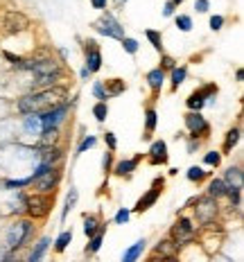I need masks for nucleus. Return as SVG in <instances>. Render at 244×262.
Returning a JSON list of instances; mask_svg holds the SVG:
<instances>
[{"label":"nucleus","mask_w":244,"mask_h":262,"mask_svg":"<svg viewBox=\"0 0 244 262\" xmlns=\"http://www.w3.org/2000/svg\"><path fill=\"white\" fill-rule=\"evenodd\" d=\"M63 102H68V89L61 84V86H52V89L25 93L16 102V111L20 116H39V113L48 111V108H52L57 104H63Z\"/></svg>","instance_id":"1"},{"label":"nucleus","mask_w":244,"mask_h":262,"mask_svg":"<svg viewBox=\"0 0 244 262\" xmlns=\"http://www.w3.org/2000/svg\"><path fill=\"white\" fill-rule=\"evenodd\" d=\"M197 233H199V228L194 226L192 217L181 215L174 222V226L170 228V239L176 244V249L181 251L183 247H190V244H194V239H197Z\"/></svg>","instance_id":"2"},{"label":"nucleus","mask_w":244,"mask_h":262,"mask_svg":"<svg viewBox=\"0 0 244 262\" xmlns=\"http://www.w3.org/2000/svg\"><path fill=\"white\" fill-rule=\"evenodd\" d=\"M32 220H16L12 226H7L5 231V249L7 251H18L27 244V239L32 237Z\"/></svg>","instance_id":"3"},{"label":"nucleus","mask_w":244,"mask_h":262,"mask_svg":"<svg viewBox=\"0 0 244 262\" xmlns=\"http://www.w3.org/2000/svg\"><path fill=\"white\" fill-rule=\"evenodd\" d=\"M52 201H54V194L32 192V194L23 196V208L30 220H43V217H48V212L52 210Z\"/></svg>","instance_id":"4"},{"label":"nucleus","mask_w":244,"mask_h":262,"mask_svg":"<svg viewBox=\"0 0 244 262\" xmlns=\"http://www.w3.org/2000/svg\"><path fill=\"white\" fill-rule=\"evenodd\" d=\"M197 208H194V217H197V222L204 226H208V224H215L217 215H219V206H217L215 199H210V196H197Z\"/></svg>","instance_id":"5"},{"label":"nucleus","mask_w":244,"mask_h":262,"mask_svg":"<svg viewBox=\"0 0 244 262\" xmlns=\"http://www.w3.org/2000/svg\"><path fill=\"white\" fill-rule=\"evenodd\" d=\"M70 113V100L63 102V104H57L48 111L39 113V120H41V129H61V122L68 118Z\"/></svg>","instance_id":"6"},{"label":"nucleus","mask_w":244,"mask_h":262,"mask_svg":"<svg viewBox=\"0 0 244 262\" xmlns=\"http://www.w3.org/2000/svg\"><path fill=\"white\" fill-rule=\"evenodd\" d=\"M217 91H219V89H217V84H206V86H202V89H197L194 93H190L188 100H186L188 111H197V113H202V108L217 95Z\"/></svg>","instance_id":"7"},{"label":"nucleus","mask_w":244,"mask_h":262,"mask_svg":"<svg viewBox=\"0 0 244 262\" xmlns=\"http://www.w3.org/2000/svg\"><path fill=\"white\" fill-rule=\"evenodd\" d=\"M61 170L59 167H52V170H48L46 174H41L39 179H34L32 185H34V192L36 194H54V190L59 188V183H61Z\"/></svg>","instance_id":"8"},{"label":"nucleus","mask_w":244,"mask_h":262,"mask_svg":"<svg viewBox=\"0 0 244 262\" xmlns=\"http://www.w3.org/2000/svg\"><path fill=\"white\" fill-rule=\"evenodd\" d=\"M93 27H95V32H100V34L108 36V39H118V41L124 39V27L118 23V20L113 18L111 14H104L102 18H97L95 23H93Z\"/></svg>","instance_id":"9"},{"label":"nucleus","mask_w":244,"mask_h":262,"mask_svg":"<svg viewBox=\"0 0 244 262\" xmlns=\"http://www.w3.org/2000/svg\"><path fill=\"white\" fill-rule=\"evenodd\" d=\"M163 185H165V179H163V177H156L154 181H151V188H149L143 196H140L138 201H136L134 210H136V212H145V210H149L151 206H154L156 201H159V196H161V192H163Z\"/></svg>","instance_id":"10"},{"label":"nucleus","mask_w":244,"mask_h":262,"mask_svg":"<svg viewBox=\"0 0 244 262\" xmlns=\"http://www.w3.org/2000/svg\"><path fill=\"white\" fill-rule=\"evenodd\" d=\"M186 129H188V134L192 136V138H208V134H210V124H208V120H206L202 113H197V111H188L186 113Z\"/></svg>","instance_id":"11"},{"label":"nucleus","mask_w":244,"mask_h":262,"mask_svg":"<svg viewBox=\"0 0 244 262\" xmlns=\"http://www.w3.org/2000/svg\"><path fill=\"white\" fill-rule=\"evenodd\" d=\"M84 54H86V66L84 68L88 70L91 75H95L97 70L102 68V52H100V46H97L95 39H86L84 41Z\"/></svg>","instance_id":"12"},{"label":"nucleus","mask_w":244,"mask_h":262,"mask_svg":"<svg viewBox=\"0 0 244 262\" xmlns=\"http://www.w3.org/2000/svg\"><path fill=\"white\" fill-rule=\"evenodd\" d=\"M3 25L9 34H23V32L30 30V18H27L23 12H7Z\"/></svg>","instance_id":"13"},{"label":"nucleus","mask_w":244,"mask_h":262,"mask_svg":"<svg viewBox=\"0 0 244 262\" xmlns=\"http://www.w3.org/2000/svg\"><path fill=\"white\" fill-rule=\"evenodd\" d=\"M36 156H39V163H43V165L59 167V163L63 161V149L59 145L46 147V149H36Z\"/></svg>","instance_id":"14"},{"label":"nucleus","mask_w":244,"mask_h":262,"mask_svg":"<svg viewBox=\"0 0 244 262\" xmlns=\"http://www.w3.org/2000/svg\"><path fill=\"white\" fill-rule=\"evenodd\" d=\"M167 143L165 140H154L149 147V151H147V161H149V165H165L167 163Z\"/></svg>","instance_id":"15"},{"label":"nucleus","mask_w":244,"mask_h":262,"mask_svg":"<svg viewBox=\"0 0 244 262\" xmlns=\"http://www.w3.org/2000/svg\"><path fill=\"white\" fill-rule=\"evenodd\" d=\"M143 161V156H134V158H124V161L120 163H116V167H113V174L116 177H120V179H131L134 177V172L138 170V163Z\"/></svg>","instance_id":"16"},{"label":"nucleus","mask_w":244,"mask_h":262,"mask_svg":"<svg viewBox=\"0 0 244 262\" xmlns=\"http://www.w3.org/2000/svg\"><path fill=\"white\" fill-rule=\"evenodd\" d=\"M50 244H52V239L50 237H41L39 242L32 247V251L27 253V258L23 262H43V258H46V253H48V249H50Z\"/></svg>","instance_id":"17"},{"label":"nucleus","mask_w":244,"mask_h":262,"mask_svg":"<svg viewBox=\"0 0 244 262\" xmlns=\"http://www.w3.org/2000/svg\"><path fill=\"white\" fill-rule=\"evenodd\" d=\"M61 129H41L39 138H36V149H46V147H54L59 143Z\"/></svg>","instance_id":"18"},{"label":"nucleus","mask_w":244,"mask_h":262,"mask_svg":"<svg viewBox=\"0 0 244 262\" xmlns=\"http://www.w3.org/2000/svg\"><path fill=\"white\" fill-rule=\"evenodd\" d=\"M145 249H147V239H138V242H134L129 249H124V253H122V260L120 262H138L140 258H143V253H145Z\"/></svg>","instance_id":"19"},{"label":"nucleus","mask_w":244,"mask_h":262,"mask_svg":"<svg viewBox=\"0 0 244 262\" xmlns=\"http://www.w3.org/2000/svg\"><path fill=\"white\" fill-rule=\"evenodd\" d=\"M151 255H161V258H172V255H179V249H176V244L172 242L170 237H165V239H159V242H156L154 253H151Z\"/></svg>","instance_id":"20"},{"label":"nucleus","mask_w":244,"mask_h":262,"mask_svg":"<svg viewBox=\"0 0 244 262\" xmlns=\"http://www.w3.org/2000/svg\"><path fill=\"white\" fill-rule=\"evenodd\" d=\"M221 181L226 183V188H242V183H244L242 167H240V165L229 167V170L224 172V179H221Z\"/></svg>","instance_id":"21"},{"label":"nucleus","mask_w":244,"mask_h":262,"mask_svg":"<svg viewBox=\"0 0 244 262\" xmlns=\"http://www.w3.org/2000/svg\"><path fill=\"white\" fill-rule=\"evenodd\" d=\"M156 124H159V113H156L154 106H147L145 108V140L151 138V134L156 131Z\"/></svg>","instance_id":"22"},{"label":"nucleus","mask_w":244,"mask_h":262,"mask_svg":"<svg viewBox=\"0 0 244 262\" xmlns=\"http://www.w3.org/2000/svg\"><path fill=\"white\" fill-rule=\"evenodd\" d=\"M104 226L106 224H102L97 215H84V235L86 237H93L95 233H100Z\"/></svg>","instance_id":"23"},{"label":"nucleus","mask_w":244,"mask_h":262,"mask_svg":"<svg viewBox=\"0 0 244 262\" xmlns=\"http://www.w3.org/2000/svg\"><path fill=\"white\" fill-rule=\"evenodd\" d=\"M102 86H104L106 97H118V95H122V93L127 91V84H124V79H118V77L102 81Z\"/></svg>","instance_id":"24"},{"label":"nucleus","mask_w":244,"mask_h":262,"mask_svg":"<svg viewBox=\"0 0 244 262\" xmlns=\"http://www.w3.org/2000/svg\"><path fill=\"white\" fill-rule=\"evenodd\" d=\"M147 84L154 93H159L163 89V84H165V73H163L161 68H151L147 73Z\"/></svg>","instance_id":"25"},{"label":"nucleus","mask_w":244,"mask_h":262,"mask_svg":"<svg viewBox=\"0 0 244 262\" xmlns=\"http://www.w3.org/2000/svg\"><path fill=\"white\" fill-rule=\"evenodd\" d=\"M104 233H106V226L102 228L100 233H95L93 237H88V244H86V249H84V253L88 255V258H91V255H95L97 251L102 249V242H104Z\"/></svg>","instance_id":"26"},{"label":"nucleus","mask_w":244,"mask_h":262,"mask_svg":"<svg viewBox=\"0 0 244 262\" xmlns=\"http://www.w3.org/2000/svg\"><path fill=\"white\" fill-rule=\"evenodd\" d=\"M240 136H242V129L240 127H233L226 131V138H224V154H231L235 149V145L240 143Z\"/></svg>","instance_id":"27"},{"label":"nucleus","mask_w":244,"mask_h":262,"mask_svg":"<svg viewBox=\"0 0 244 262\" xmlns=\"http://www.w3.org/2000/svg\"><path fill=\"white\" fill-rule=\"evenodd\" d=\"M70 242H73V231H61V233L57 235V239L52 242L54 253H63V251L70 247Z\"/></svg>","instance_id":"28"},{"label":"nucleus","mask_w":244,"mask_h":262,"mask_svg":"<svg viewBox=\"0 0 244 262\" xmlns=\"http://www.w3.org/2000/svg\"><path fill=\"white\" fill-rule=\"evenodd\" d=\"M226 194V183L221 181V179H213V181L208 183V192H206V196H210V199H221V196Z\"/></svg>","instance_id":"29"},{"label":"nucleus","mask_w":244,"mask_h":262,"mask_svg":"<svg viewBox=\"0 0 244 262\" xmlns=\"http://www.w3.org/2000/svg\"><path fill=\"white\" fill-rule=\"evenodd\" d=\"M23 129H25V134L39 136L41 134V120H39V116H23Z\"/></svg>","instance_id":"30"},{"label":"nucleus","mask_w":244,"mask_h":262,"mask_svg":"<svg viewBox=\"0 0 244 262\" xmlns=\"http://www.w3.org/2000/svg\"><path fill=\"white\" fill-rule=\"evenodd\" d=\"M186 77H188V68H186V66H176V68L170 73L172 91H179V86H181L183 81H186Z\"/></svg>","instance_id":"31"},{"label":"nucleus","mask_w":244,"mask_h":262,"mask_svg":"<svg viewBox=\"0 0 244 262\" xmlns=\"http://www.w3.org/2000/svg\"><path fill=\"white\" fill-rule=\"evenodd\" d=\"M77 199H79V192L75 188H70V192L66 194V204H63V210H61V220H66L68 212L77 206Z\"/></svg>","instance_id":"32"},{"label":"nucleus","mask_w":244,"mask_h":262,"mask_svg":"<svg viewBox=\"0 0 244 262\" xmlns=\"http://www.w3.org/2000/svg\"><path fill=\"white\" fill-rule=\"evenodd\" d=\"M186 177H188V181L199 183V181H204V179L208 177V172H206L204 167H199V165H192V167H190V170L186 172Z\"/></svg>","instance_id":"33"},{"label":"nucleus","mask_w":244,"mask_h":262,"mask_svg":"<svg viewBox=\"0 0 244 262\" xmlns=\"http://www.w3.org/2000/svg\"><path fill=\"white\" fill-rule=\"evenodd\" d=\"M224 196H229L231 208H240V204H242V188H226Z\"/></svg>","instance_id":"34"},{"label":"nucleus","mask_w":244,"mask_h":262,"mask_svg":"<svg viewBox=\"0 0 244 262\" xmlns=\"http://www.w3.org/2000/svg\"><path fill=\"white\" fill-rule=\"evenodd\" d=\"M145 36H147V41L151 43V46H154V50H163V34L159 30H147L145 32Z\"/></svg>","instance_id":"35"},{"label":"nucleus","mask_w":244,"mask_h":262,"mask_svg":"<svg viewBox=\"0 0 244 262\" xmlns=\"http://www.w3.org/2000/svg\"><path fill=\"white\" fill-rule=\"evenodd\" d=\"M204 165H208V167H219L221 165V154L219 151H206L204 154Z\"/></svg>","instance_id":"36"},{"label":"nucleus","mask_w":244,"mask_h":262,"mask_svg":"<svg viewBox=\"0 0 244 262\" xmlns=\"http://www.w3.org/2000/svg\"><path fill=\"white\" fill-rule=\"evenodd\" d=\"M93 116L97 122H104L106 116H108V104L106 102H95V106H93Z\"/></svg>","instance_id":"37"},{"label":"nucleus","mask_w":244,"mask_h":262,"mask_svg":"<svg viewBox=\"0 0 244 262\" xmlns=\"http://www.w3.org/2000/svg\"><path fill=\"white\" fill-rule=\"evenodd\" d=\"M159 68L163 70V73H172V70L176 68V59H174V57H170V54H163Z\"/></svg>","instance_id":"38"},{"label":"nucleus","mask_w":244,"mask_h":262,"mask_svg":"<svg viewBox=\"0 0 244 262\" xmlns=\"http://www.w3.org/2000/svg\"><path fill=\"white\" fill-rule=\"evenodd\" d=\"M5 185H7L9 190H20V188H27V185H32V177L27 179H9V181H5Z\"/></svg>","instance_id":"39"},{"label":"nucleus","mask_w":244,"mask_h":262,"mask_svg":"<svg viewBox=\"0 0 244 262\" xmlns=\"http://www.w3.org/2000/svg\"><path fill=\"white\" fill-rule=\"evenodd\" d=\"M95 145H97V138H95V136H86V138L79 143V147H77V156L84 154V151H88L91 147H95Z\"/></svg>","instance_id":"40"},{"label":"nucleus","mask_w":244,"mask_h":262,"mask_svg":"<svg viewBox=\"0 0 244 262\" xmlns=\"http://www.w3.org/2000/svg\"><path fill=\"white\" fill-rule=\"evenodd\" d=\"M122 48H124V52H127V54H136V52H138V41L131 39V36H124V39H122Z\"/></svg>","instance_id":"41"},{"label":"nucleus","mask_w":244,"mask_h":262,"mask_svg":"<svg viewBox=\"0 0 244 262\" xmlns=\"http://www.w3.org/2000/svg\"><path fill=\"white\" fill-rule=\"evenodd\" d=\"M176 27H179V30H181V32H190V30H192V18H190V16H176Z\"/></svg>","instance_id":"42"},{"label":"nucleus","mask_w":244,"mask_h":262,"mask_svg":"<svg viewBox=\"0 0 244 262\" xmlns=\"http://www.w3.org/2000/svg\"><path fill=\"white\" fill-rule=\"evenodd\" d=\"M129 217H131V210H129V208H120V210L116 212V217H113V222L120 224V226H122V224H127V222H129Z\"/></svg>","instance_id":"43"},{"label":"nucleus","mask_w":244,"mask_h":262,"mask_svg":"<svg viewBox=\"0 0 244 262\" xmlns=\"http://www.w3.org/2000/svg\"><path fill=\"white\" fill-rule=\"evenodd\" d=\"M93 95H95L97 102H106L108 100L106 93H104V86H102V81H95V84H93Z\"/></svg>","instance_id":"44"},{"label":"nucleus","mask_w":244,"mask_h":262,"mask_svg":"<svg viewBox=\"0 0 244 262\" xmlns=\"http://www.w3.org/2000/svg\"><path fill=\"white\" fill-rule=\"evenodd\" d=\"M104 143L108 147V151H116L118 149V138H116V134H113V131H106V134H104Z\"/></svg>","instance_id":"45"},{"label":"nucleus","mask_w":244,"mask_h":262,"mask_svg":"<svg viewBox=\"0 0 244 262\" xmlns=\"http://www.w3.org/2000/svg\"><path fill=\"white\" fill-rule=\"evenodd\" d=\"M102 167H104V174L111 172V167H113V151H106L104 158H102Z\"/></svg>","instance_id":"46"},{"label":"nucleus","mask_w":244,"mask_h":262,"mask_svg":"<svg viewBox=\"0 0 244 262\" xmlns=\"http://www.w3.org/2000/svg\"><path fill=\"white\" fill-rule=\"evenodd\" d=\"M221 27H224V16H213V18H210V30L219 32Z\"/></svg>","instance_id":"47"},{"label":"nucleus","mask_w":244,"mask_h":262,"mask_svg":"<svg viewBox=\"0 0 244 262\" xmlns=\"http://www.w3.org/2000/svg\"><path fill=\"white\" fill-rule=\"evenodd\" d=\"M0 262H23V260H20L18 255L14 253V251H7V253H5L3 258H0Z\"/></svg>","instance_id":"48"},{"label":"nucleus","mask_w":244,"mask_h":262,"mask_svg":"<svg viewBox=\"0 0 244 262\" xmlns=\"http://www.w3.org/2000/svg\"><path fill=\"white\" fill-rule=\"evenodd\" d=\"M3 57H5V59H7V61H9V63H12V66H14V68H16V66H18V63H20V59H23V57H16V54H12V52H3Z\"/></svg>","instance_id":"49"},{"label":"nucleus","mask_w":244,"mask_h":262,"mask_svg":"<svg viewBox=\"0 0 244 262\" xmlns=\"http://www.w3.org/2000/svg\"><path fill=\"white\" fill-rule=\"evenodd\" d=\"M147 262H179L176 255H172V258H161V255H151Z\"/></svg>","instance_id":"50"},{"label":"nucleus","mask_w":244,"mask_h":262,"mask_svg":"<svg viewBox=\"0 0 244 262\" xmlns=\"http://www.w3.org/2000/svg\"><path fill=\"white\" fill-rule=\"evenodd\" d=\"M194 9H197L199 14L208 12V0H197V5H194Z\"/></svg>","instance_id":"51"},{"label":"nucleus","mask_w":244,"mask_h":262,"mask_svg":"<svg viewBox=\"0 0 244 262\" xmlns=\"http://www.w3.org/2000/svg\"><path fill=\"white\" fill-rule=\"evenodd\" d=\"M163 14H165V16H172V14H174V5H172L170 0L165 3V9H163Z\"/></svg>","instance_id":"52"},{"label":"nucleus","mask_w":244,"mask_h":262,"mask_svg":"<svg viewBox=\"0 0 244 262\" xmlns=\"http://www.w3.org/2000/svg\"><path fill=\"white\" fill-rule=\"evenodd\" d=\"M91 3H93L95 9H104L106 7V0H91Z\"/></svg>","instance_id":"53"},{"label":"nucleus","mask_w":244,"mask_h":262,"mask_svg":"<svg viewBox=\"0 0 244 262\" xmlns=\"http://www.w3.org/2000/svg\"><path fill=\"white\" fill-rule=\"evenodd\" d=\"M79 77H81V79H88V77H91V73H88V70H86V68H81Z\"/></svg>","instance_id":"54"},{"label":"nucleus","mask_w":244,"mask_h":262,"mask_svg":"<svg viewBox=\"0 0 244 262\" xmlns=\"http://www.w3.org/2000/svg\"><path fill=\"white\" fill-rule=\"evenodd\" d=\"M242 77H244V73H242V70H237V73H235V79L242 81Z\"/></svg>","instance_id":"55"},{"label":"nucleus","mask_w":244,"mask_h":262,"mask_svg":"<svg viewBox=\"0 0 244 262\" xmlns=\"http://www.w3.org/2000/svg\"><path fill=\"white\" fill-rule=\"evenodd\" d=\"M170 3H172V5H174V7H176V5H181L183 0H170Z\"/></svg>","instance_id":"56"},{"label":"nucleus","mask_w":244,"mask_h":262,"mask_svg":"<svg viewBox=\"0 0 244 262\" xmlns=\"http://www.w3.org/2000/svg\"><path fill=\"white\" fill-rule=\"evenodd\" d=\"M122 3H127V0H116V5H118V7H120V5H122Z\"/></svg>","instance_id":"57"}]
</instances>
